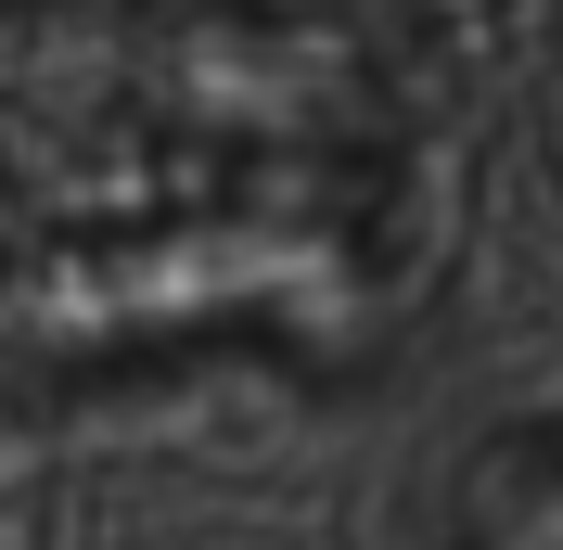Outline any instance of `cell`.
Listing matches in <instances>:
<instances>
[{"label": "cell", "mask_w": 563, "mask_h": 550, "mask_svg": "<svg viewBox=\"0 0 563 550\" xmlns=\"http://www.w3.org/2000/svg\"><path fill=\"white\" fill-rule=\"evenodd\" d=\"M461 538H474V550H563V422H526V436L474 448Z\"/></svg>", "instance_id": "1"}]
</instances>
